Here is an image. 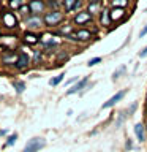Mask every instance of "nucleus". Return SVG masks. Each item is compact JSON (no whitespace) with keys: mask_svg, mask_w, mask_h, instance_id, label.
<instances>
[{"mask_svg":"<svg viewBox=\"0 0 147 152\" xmlns=\"http://www.w3.org/2000/svg\"><path fill=\"white\" fill-rule=\"evenodd\" d=\"M125 70H127V66H125V65H123V66H119V68H117L116 71H114V75H112V79H114V81H117V78H119V76L125 73Z\"/></svg>","mask_w":147,"mask_h":152,"instance_id":"5701e85b","label":"nucleus"},{"mask_svg":"<svg viewBox=\"0 0 147 152\" xmlns=\"http://www.w3.org/2000/svg\"><path fill=\"white\" fill-rule=\"evenodd\" d=\"M43 21H44V26H47V27H55L63 21V13L60 10L59 11H47L43 16Z\"/></svg>","mask_w":147,"mask_h":152,"instance_id":"f257e3e1","label":"nucleus"},{"mask_svg":"<svg viewBox=\"0 0 147 152\" xmlns=\"http://www.w3.org/2000/svg\"><path fill=\"white\" fill-rule=\"evenodd\" d=\"M22 0H11V2H9V7H11V10H19L22 7Z\"/></svg>","mask_w":147,"mask_h":152,"instance_id":"393cba45","label":"nucleus"},{"mask_svg":"<svg viewBox=\"0 0 147 152\" xmlns=\"http://www.w3.org/2000/svg\"><path fill=\"white\" fill-rule=\"evenodd\" d=\"M5 133H7V130H0V136H2V135H5Z\"/></svg>","mask_w":147,"mask_h":152,"instance_id":"2f4dec72","label":"nucleus"},{"mask_svg":"<svg viewBox=\"0 0 147 152\" xmlns=\"http://www.w3.org/2000/svg\"><path fill=\"white\" fill-rule=\"evenodd\" d=\"M28 65H30V57H28V54L21 52V54L17 56V60H16V64H14V66H16L17 70H25Z\"/></svg>","mask_w":147,"mask_h":152,"instance_id":"1a4fd4ad","label":"nucleus"},{"mask_svg":"<svg viewBox=\"0 0 147 152\" xmlns=\"http://www.w3.org/2000/svg\"><path fill=\"white\" fill-rule=\"evenodd\" d=\"M92 19H93V16L87 11V10H85V11H79L74 16V24H78V26H84V24L92 22Z\"/></svg>","mask_w":147,"mask_h":152,"instance_id":"6e6552de","label":"nucleus"},{"mask_svg":"<svg viewBox=\"0 0 147 152\" xmlns=\"http://www.w3.org/2000/svg\"><path fill=\"white\" fill-rule=\"evenodd\" d=\"M87 83H89V76H84V78H82V79H79L74 86H71V89L66 90V95H71V94H78V92H81V90L85 87V84H87Z\"/></svg>","mask_w":147,"mask_h":152,"instance_id":"9d476101","label":"nucleus"},{"mask_svg":"<svg viewBox=\"0 0 147 152\" xmlns=\"http://www.w3.org/2000/svg\"><path fill=\"white\" fill-rule=\"evenodd\" d=\"M146 56H147V46H146L141 52H139V57H146Z\"/></svg>","mask_w":147,"mask_h":152,"instance_id":"c85d7f7f","label":"nucleus"},{"mask_svg":"<svg viewBox=\"0 0 147 152\" xmlns=\"http://www.w3.org/2000/svg\"><path fill=\"white\" fill-rule=\"evenodd\" d=\"M130 5V0H111V7L112 8H123L125 10Z\"/></svg>","mask_w":147,"mask_h":152,"instance_id":"a211bd4d","label":"nucleus"},{"mask_svg":"<svg viewBox=\"0 0 147 152\" xmlns=\"http://www.w3.org/2000/svg\"><path fill=\"white\" fill-rule=\"evenodd\" d=\"M24 41L27 45H36V43H40V37L33 32H25L24 33Z\"/></svg>","mask_w":147,"mask_h":152,"instance_id":"2eb2a0df","label":"nucleus"},{"mask_svg":"<svg viewBox=\"0 0 147 152\" xmlns=\"http://www.w3.org/2000/svg\"><path fill=\"white\" fill-rule=\"evenodd\" d=\"M46 146V140L41 136H35V138H30L27 141L25 147H24L22 152H40L43 147Z\"/></svg>","mask_w":147,"mask_h":152,"instance_id":"f03ea898","label":"nucleus"},{"mask_svg":"<svg viewBox=\"0 0 147 152\" xmlns=\"http://www.w3.org/2000/svg\"><path fill=\"white\" fill-rule=\"evenodd\" d=\"M71 30H73V27H71L70 24H66L65 27H62V30H60V33H68V32H70V35H71Z\"/></svg>","mask_w":147,"mask_h":152,"instance_id":"bb28decb","label":"nucleus"},{"mask_svg":"<svg viewBox=\"0 0 147 152\" xmlns=\"http://www.w3.org/2000/svg\"><path fill=\"white\" fill-rule=\"evenodd\" d=\"M46 8H51L49 11H59L60 2L59 0H46Z\"/></svg>","mask_w":147,"mask_h":152,"instance_id":"6ab92c4d","label":"nucleus"},{"mask_svg":"<svg viewBox=\"0 0 147 152\" xmlns=\"http://www.w3.org/2000/svg\"><path fill=\"white\" fill-rule=\"evenodd\" d=\"M101 60H103L101 57H93V59H90V60L87 62V65H89V66H95L97 64H100Z\"/></svg>","mask_w":147,"mask_h":152,"instance_id":"a878e982","label":"nucleus"},{"mask_svg":"<svg viewBox=\"0 0 147 152\" xmlns=\"http://www.w3.org/2000/svg\"><path fill=\"white\" fill-rule=\"evenodd\" d=\"M13 87L16 89L17 94H22L25 90V83H22V81H13Z\"/></svg>","mask_w":147,"mask_h":152,"instance_id":"412c9836","label":"nucleus"},{"mask_svg":"<svg viewBox=\"0 0 147 152\" xmlns=\"http://www.w3.org/2000/svg\"><path fill=\"white\" fill-rule=\"evenodd\" d=\"M24 22H25V26L30 28V30H33V28H41L44 26V21H43L41 16H28V18L24 19Z\"/></svg>","mask_w":147,"mask_h":152,"instance_id":"423d86ee","label":"nucleus"},{"mask_svg":"<svg viewBox=\"0 0 147 152\" xmlns=\"http://www.w3.org/2000/svg\"><path fill=\"white\" fill-rule=\"evenodd\" d=\"M92 35L93 33L90 30H87V28H79L73 35H68V38H73V40H78V41H89L92 38Z\"/></svg>","mask_w":147,"mask_h":152,"instance_id":"0eeeda50","label":"nucleus"},{"mask_svg":"<svg viewBox=\"0 0 147 152\" xmlns=\"http://www.w3.org/2000/svg\"><path fill=\"white\" fill-rule=\"evenodd\" d=\"M28 7H30L32 16H41V14L46 11V2L44 0H30V2H28Z\"/></svg>","mask_w":147,"mask_h":152,"instance_id":"7ed1b4c3","label":"nucleus"},{"mask_svg":"<svg viewBox=\"0 0 147 152\" xmlns=\"http://www.w3.org/2000/svg\"><path fill=\"white\" fill-rule=\"evenodd\" d=\"M87 11L92 14V16H95V14H100V13H101V5H100V3H89Z\"/></svg>","mask_w":147,"mask_h":152,"instance_id":"f3484780","label":"nucleus"},{"mask_svg":"<svg viewBox=\"0 0 147 152\" xmlns=\"http://www.w3.org/2000/svg\"><path fill=\"white\" fill-rule=\"evenodd\" d=\"M40 43H43L46 48H51V46H55L59 45V40L52 35V33H44V35L40 37Z\"/></svg>","mask_w":147,"mask_h":152,"instance_id":"9b49d317","label":"nucleus"},{"mask_svg":"<svg viewBox=\"0 0 147 152\" xmlns=\"http://www.w3.org/2000/svg\"><path fill=\"white\" fill-rule=\"evenodd\" d=\"M101 0H89V3H100Z\"/></svg>","mask_w":147,"mask_h":152,"instance_id":"7c9ffc66","label":"nucleus"},{"mask_svg":"<svg viewBox=\"0 0 147 152\" xmlns=\"http://www.w3.org/2000/svg\"><path fill=\"white\" fill-rule=\"evenodd\" d=\"M135 135L138 138V141H141V142L146 141V125L144 124H136L135 125Z\"/></svg>","mask_w":147,"mask_h":152,"instance_id":"ddd939ff","label":"nucleus"},{"mask_svg":"<svg viewBox=\"0 0 147 152\" xmlns=\"http://www.w3.org/2000/svg\"><path fill=\"white\" fill-rule=\"evenodd\" d=\"M40 57H41L40 51H36V52H35V62H38V60H40Z\"/></svg>","mask_w":147,"mask_h":152,"instance_id":"c756f323","label":"nucleus"},{"mask_svg":"<svg viewBox=\"0 0 147 152\" xmlns=\"http://www.w3.org/2000/svg\"><path fill=\"white\" fill-rule=\"evenodd\" d=\"M100 22H101V26H109V24H111L109 10H101V13H100Z\"/></svg>","mask_w":147,"mask_h":152,"instance_id":"dca6fc26","label":"nucleus"},{"mask_svg":"<svg viewBox=\"0 0 147 152\" xmlns=\"http://www.w3.org/2000/svg\"><path fill=\"white\" fill-rule=\"evenodd\" d=\"M146 35H147V26H146V27H144V28H142V30L139 32V38H144Z\"/></svg>","mask_w":147,"mask_h":152,"instance_id":"cd10ccee","label":"nucleus"},{"mask_svg":"<svg viewBox=\"0 0 147 152\" xmlns=\"http://www.w3.org/2000/svg\"><path fill=\"white\" fill-rule=\"evenodd\" d=\"M62 5H63V8H65V11H74L76 8H79L81 7V0H63L62 2Z\"/></svg>","mask_w":147,"mask_h":152,"instance_id":"f8f14e48","label":"nucleus"},{"mask_svg":"<svg viewBox=\"0 0 147 152\" xmlns=\"http://www.w3.org/2000/svg\"><path fill=\"white\" fill-rule=\"evenodd\" d=\"M2 24H3V27H7V28H16L17 27V18H16V14L14 13H3L2 14Z\"/></svg>","mask_w":147,"mask_h":152,"instance_id":"20e7f679","label":"nucleus"},{"mask_svg":"<svg viewBox=\"0 0 147 152\" xmlns=\"http://www.w3.org/2000/svg\"><path fill=\"white\" fill-rule=\"evenodd\" d=\"M19 13H21L22 16L28 18V14H32V13H30V7H28V3H27V5H22V7L19 8Z\"/></svg>","mask_w":147,"mask_h":152,"instance_id":"b1692460","label":"nucleus"},{"mask_svg":"<svg viewBox=\"0 0 147 152\" xmlns=\"http://www.w3.org/2000/svg\"><path fill=\"white\" fill-rule=\"evenodd\" d=\"M144 125H146V132H147V121H146V124H144Z\"/></svg>","mask_w":147,"mask_h":152,"instance_id":"473e14b6","label":"nucleus"},{"mask_svg":"<svg viewBox=\"0 0 147 152\" xmlns=\"http://www.w3.org/2000/svg\"><path fill=\"white\" fill-rule=\"evenodd\" d=\"M127 11L123 8H111L109 10V14H111V22H117L119 19L123 18V14Z\"/></svg>","mask_w":147,"mask_h":152,"instance_id":"4468645a","label":"nucleus"},{"mask_svg":"<svg viewBox=\"0 0 147 152\" xmlns=\"http://www.w3.org/2000/svg\"><path fill=\"white\" fill-rule=\"evenodd\" d=\"M127 92H128V90L127 89H123V90H120V92H117L116 95H112V97L111 98H109L108 100V102H104L103 103V109H108V108H112L114 106V104H117L119 102H122V100H123V97H125V95H127Z\"/></svg>","mask_w":147,"mask_h":152,"instance_id":"39448f33","label":"nucleus"},{"mask_svg":"<svg viewBox=\"0 0 147 152\" xmlns=\"http://www.w3.org/2000/svg\"><path fill=\"white\" fill-rule=\"evenodd\" d=\"M16 140H17V135H16V133H13V135H9L3 147H11V146L14 144V142H16Z\"/></svg>","mask_w":147,"mask_h":152,"instance_id":"4be33fe9","label":"nucleus"},{"mask_svg":"<svg viewBox=\"0 0 147 152\" xmlns=\"http://www.w3.org/2000/svg\"><path fill=\"white\" fill-rule=\"evenodd\" d=\"M63 79H65V73H60L59 76H54V78L49 81V86L55 87V86H59L60 83H63Z\"/></svg>","mask_w":147,"mask_h":152,"instance_id":"aec40b11","label":"nucleus"}]
</instances>
